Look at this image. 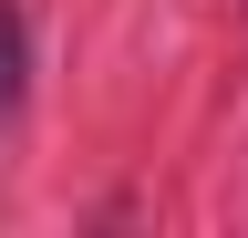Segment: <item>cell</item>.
Returning a JSON list of instances; mask_svg holds the SVG:
<instances>
[{
	"label": "cell",
	"mask_w": 248,
	"mask_h": 238,
	"mask_svg": "<svg viewBox=\"0 0 248 238\" xmlns=\"http://www.w3.org/2000/svg\"><path fill=\"white\" fill-rule=\"evenodd\" d=\"M21 83H31V32H21V11L0 0V114L21 104Z\"/></svg>",
	"instance_id": "1"
}]
</instances>
